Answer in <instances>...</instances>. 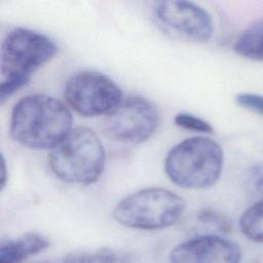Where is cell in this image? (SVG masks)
I'll list each match as a JSON object with an SVG mask.
<instances>
[{
	"instance_id": "1",
	"label": "cell",
	"mask_w": 263,
	"mask_h": 263,
	"mask_svg": "<svg viewBox=\"0 0 263 263\" xmlns=\"http://www.w3.org/2000/svg\"><path fill=\"white\" fill-rule=\"evenodd\" d=\"M72 114L62 101L43 93L22 98L12 108L10 135L34 150L52 149L72 129Z\"/></svg>"
},
{
	"instance_id": "9",
	"label": "cell",
	"mask_w": 263,
	"mask_h": 263,
	"mask_svg": "<svg viewBox=\"0 0 263 263\" xmlns=\"http://www.w3.org/2000/svg\"><path fill=\"white\" fill-rule=\"evenodd\" d=\"M241 251L234 241L220 234L203 233L176 246L170 253V260L176 263L240 261Z\"/></svg>"
},
{
	"instance_id": "8",
	"label": "cell",
	"mask_w": 263,
	"mask_h": 263,
	"mask_svg": "<svg viewBox=\"0 0 263 263\" xmlns=\"http://www.w3.org/2000/svg\"><path fill=\"white\" fill-rule=\"evenodd\" d=\"M157 26L166 34L185 41L208 42L214 31L211 14L190 1H157L152 7Z\"/></svg>"
},
{
	"instance_id": "14",
	"label": "cell",
	"mask_w": 263,
	"mask_h": 263,
	"mask_svg": "<svg viewBox=\"0 0 263 263\" xmlns=\"http://www.w3.org/2000/svg\"><path fill=\"white\" fill-rule=\"evenodd\" d=\"M197 220L199 223L210 230H214V233H228L231 231V221L222 213L216 212L214 210H202L198 216Z\"/></svg>"
},
{
	"instance_id": "10",
	"label": "cell",
	"mask_w": 263,
	"mask_h": 263,
	"mask_svg": "<svg viewBox=\"0 0 263 263\" xmlns=\"http://www.w3.org/2000/svg\"><path fill=\"white\" fill-rule=\"evenodd\" d=\"M46 236L39 232H27L16 238L7 239L0 246V262H22L29 257L35 256L49 247Z\"/></svg>"
},
{
	"instance_id": "6",
	"label": "cell",
	"mask_w": 263,
	"mask_h": 263,
	"mask_svg": "<svg viewBox=\"0 0 263 263\" xmlns=\"http://www.w3.org/2000/svg\"><path fill=\"white\" fill-rule=\"evenodd\" d=\"M64 98L76 113L84 117H95L110 113L123 96L120 87L105 74L83 70L68 79Z\"/></svg>"
},
{
	"instance_id": "3",
	"label": "cell",
	"mask_w": 263,
	"mask_h": 263,
	"mask_svg": "<svg viewBox=\"0 0 263 263\" xmlns=\"http://www.w3.org/2000/svg\"><path fill=\"white\" fill-rule=\"evenodd\" d=\"M48 163L53 175L64 182L90 185L104 172L106 153L91 128L78 126L51 149Z\"/></svg>"
},
{
	"instance_id": "2",
	"label": "cell",
	"mask_w": 263,
	"mask_h": 263,
	"mask_svg": "<svg viewBox=\"0 0 263 263\" xmlns=\"http://www.w3.org/2000/svg\"><path fill=\"white\" fill-rule=\"evenodd\" d=\"M57 52L55 42L42 33L23 27L10 30L1 45V103L25 86L31 75Z\"/></svg>"
},
{
	"instance_id": "16",
	"label": "cell",
	"mask_w": 263,
	"mask_h": 263,
	"mask_svg": "<svg viewBox=\"0 0 263 263\" xmlns=\"http://www.w3.org/2000/svg\"><path fill=\"white\" fill-rule=\"evenodd\" d=\"M235 102L240 107L262 115V97L260 95L251 93V92H239L235 96Z\"/></svg>"
},
{
	"instance_id": "17",
	"label": "cell",
	"mask_w": 263,
	"mask_h": 263,
	"mask_svg": "<svg viewBox=\"0 0 263 263\" xmlns=\"http://www.w3.org/2000/svg\"><path fill=\"white\" fill-rule=\"evenodd\" d=\"M262 170H261V166L258 165V166H254L251 172H250V175H249V179H248V183L250 185V189L255 191L257 190L259 193H261V188L262 186L256 184L257 183H261L262 184Z\"/></svg>"
},
{
	"instance_id": "4",
	"label": "cell",
	"mask_w": 263,
	"mask_h": 263,
	"mask_svg": "<svg viewBox=\"0 0 263 263\" xmlns=\"http://www.w3.org/2000/svg\"><path fill=\"white\" fill-rule=\"evenodd\" d=\"M224 154L214 140L198 136L185 139L166 154L164 171L179 187L203 189L213 186L223 170Z\"/></svg>"
},
{
	"instance_id": "12",
	"label": "cell",
	"mask_w": 263,
	"mask_h": 263,
	"mask_svg": "<svg viewBox=\"0 0 263 263\" xmlns=\"http://www.w3.org/2000/svg\"><path fill=\"white\" fill-rule=\"evenodd\" d=\"M239 227L245 236L255 242H262V200L248 208L240 217Z\"/></svg>"
},
{
	"instance_id": "7",
	"label": "cell",
	"mask_w": 263,
	"mask_h": 263,
	"mask_svg": "<svg viewBox=\"0 0 263 263\" xmlns=\"http://www.w3.org/2000/svg\"><path fill=\"white\" fill-rule=\"evenodd\" d=\"M159 124V113L146 98H122L110 113L105 115L103 130L110 139L127 144H140L150 139Z\"/></svg>"
},
{
	"instance_id": "11",
	"label": "cell",
	"mask_w": 263,
	"mask_h": 263,
	"mask_svg": "<svg viewBox=\"0 0 263 263\" xmlns=\"http://www.w3.org/2000/svg\"><path fill=\"white\" fill-rule=\"evenodd\" d=\"M262 20L255 21L237 37L233 45V50L246 59L262 61Z\"/></svg>"
},
{
	"instance_id": "5",
	"label": "cell",
	"mask_w": 263,
	"mask_h": 263,
	"mask_svg": "<svg viewBox=\"0 0 263 263\" xmlns=\"http://www.w3.org/2000/svg\"><path fill=\"white\" fill-rule=\"evenodd\" d=\"M186 210L182 196L166 188L149 187L122 198L115 206V220L127 228L159 230L174 225Z\"/></svg>"
},
{
	"instance_id": "15",
	"label": "cell",
	"mask_w": 263,
	"mask_h": 263,
	"mask_svg": "<svg viewBox=\"0 0 263 263\" xmlns=\"http://www.w3.org/2000/svg\"><path fill=\"white\" fill-rule=\"evenodd\" d=\"M174 121L177 126L187 129V130H192V132H196V133H204V134H212L214 130L212 125L208 121H205L204 119H202L198 116H195L191 113H187V112L178 113L175 116Z\"/></svg>"
},
{
	"instance_id": "18",
	"label": "cell",
	"mask_w": 263,
	"mask_h": 263,
	"mask_svg": "<svg viewBox=\"0 0 263 263\" xmlns=\"http://www.w3.org/2000/svg\"><path fill=\"white\" fill-rule=\"evenodd\" d=\"M6 174H7V171H6V162H5V158L2 157V177H1V188L3 189L5 187V184H6Z\"/></svg>"
},
{
	"instance_id": "13",
	"label": "cell",
	"mask_w": 263,
	"mask_h": 263,
	"mask_svg": "<svg viewBox=\"0 0 263 263\" xmlns=\"http://www.w3.org/2000/svg\"><path fill=\"white\" fill-rule=\"evenodd\" d=\"M130 260L127 255L109 249L73 253L64 259L66 262H125Z\"/></svg>"
}]
</instances>
